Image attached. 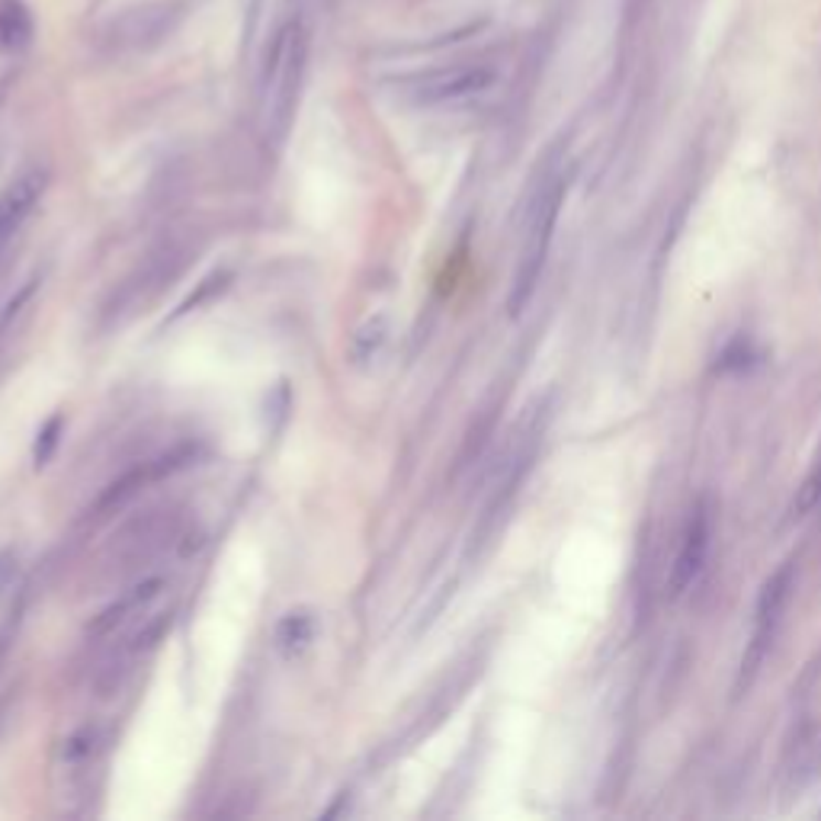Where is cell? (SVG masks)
<instances>
[{
    "mask_svg": "<svg viewBox=\"0 0 821 821\" xmlns=\"http://www.w3.org/2000/svg\"><path fill=\"white\" fill-rule=\"evenodd\" d=\"M305 68H309V30L299 17H289L270 39L257 80L260 126H263V139L270 144H283L292 129L305 84Z\"/></svg>",
    "mask_w": 821,
    "mask_h": 821,
    "instance_id": "obj_1",
    "label": "cell"
},
{
    "mask_svg": "<svg viewBox=\"0 0 821 821\" xmlns=\"http://www.w3.org/2000/svg\"><path fill=\"white\" fill-rule=\"evenodd\" d=\"M565 190H569L565 177H562V174H552V177H545L539 183L533 203H530L527 231H523V248H520V260H517L514 283H510V295H507V312H510L514 318L530 305V299L536 295L539 277H542L545 260H549L552 238H555V225H559V215H562Z\"/></svg>",
    "mask_w": 821,
    "mask_h": 821,
    "instance_id": "obj_2",
    "label": "cell"
},
{
    "mask_svg": "<svg viewBox=\"0 0 821 821\" xmlns=\"http://www.w3.org/2000/svg\"><path fill=\"white\" fill-rule=\"evenodd\" d=\"M792 591H796V565L792 562L780 565L764 581V587L757 594V604H754L748 645H745V655H742V665H738V674H735V696L748 693L750 683L757 680L760 668H764V661L770 658L774 645L780 639V629H784Z\"/></svg>",
    "mask_w": 821,
    "mask_h": 821,
    "instance_id": "obj_3",
    "label": "cell"
},
{
    "mask_svg": "<svg viewBox=\"0 0 821 821\" xmlns=\"http://www.w3.org/2000/svg\"><path fill=\"white\" fill-rule=\"evenodd\" d=\"M713 530V504H710V498H700L690 507V517H687L683 533H680L678 555H674V565H671V574H668V594L671 597H683L700 581V574L706 569V562H710Z\"/></svg>",
    "mask_w": 821,
    "mask_h": 821,
    "instance_id": "obj_4",
    "label": "cell"
},
{
    "mask_svg": "<svg viewBox=\"0 0 821 821\" xmlns=\"http://www.w3.org/2000/svg\"><path fill=\"white\" fill-rule=\"evenodd\" d=\"M495 84V72L485 65H456V68H440V72L421 74L411 84V100L421 107H450L463 104L478 94H485Z\"/></svg>",
    "mask_w": 821,
    "mask_h": 821,
    "instance_id": "obj_5",
    "label": "cell"
},
{
    "mask_svg": "<svg viewBox=\"0 0 821 821\" xmlns=\"http://www.w3.org/2000/svg\"><path fill=\"white\" fill-rule=\"evenodd\" d=\"M45 186H48L45 168H26L23 174H17L3 186V193H0V250L20 235V228L30 222V215L36 213V206L45 196Z\"/></svg>",
    "mask_w": 821,
    "mask_h": 821,
    "instance_id": "obj_6",
    "label": "cell"
},
{
    "mask_svg": "<svg viewBox=\"0 0 821 821\" xmlns=\"http://www.w3.org/2000/svg\"><path fill=\"white\" fill-rule=\"evenodd\" d=\"M168 587V581L164 577H144L139 584H132L129 591H122L112 604H109L94 623H90V636L94 639H107L112 636L116 629H122V626H129L136 616H142L144 609L151 607L158 597H161V591Z\"/></svg>",
    "mask_w": 821,
    "mask_h": 821,
    "instance_id": "obj_7",
    "label": "cell"
},
{
    "mask_svg": "<svg viewBox=\"0 0 821 821\" xmlns=\"http://www.w3.org/2000/svg\"><path fill=\"white\" fill-rule=\"evenodd\" d=\"M315 633H318V623H315L312 609H289L273 629V648L280 651L283 661H295L312 648Z\"/></svg>",
    "mask_w": 821,
    "mask_h": 821,
    "instance_id": "obj_8",
    "label": "cell"
},
{
    "mask_svg": "<svg viewBox=\"0 0 821 821\" xmlns=\"http://www.w3.org/2000/svg\"><path fill=\"white\" fill-rule=\"evenodd\" d=\"M33 36V20L17 0L0 3V48H23Z\"/></svg>",
    "mask_w": 821,
    "mask_h": 821,
    "instance_id": "obj_9",
    "label": "cell"
},
{
    "mask_svg": "<svg viewBox=\"0 0 821 821\" xmlns=\"http://www.w3.org/2000/svg\"><path fill=\"white\" fill-rule=\"evenodd\" d=\"M100 748H104V728L100 725H80L77 732H72L65 738L62 760L68 767H84V764H90L100 754Z\"/></svg>",
    "mask_w": 821,
    "mask_h": 821,
    "instance_id": "obj_10",
    "label": "cell"
},
{
    "mask_svg": "<svg viewBox=\"0 0 821 821\" xmlns=\"http://www.w3.org/2000/svg\"><path fill=\"white\" fill-rule=\"evenodd\" d=\"M386 337H389V322H386L382 315L369 318V322L363 324L357 334H354V341H350V357H354V363H366V359L376 357L379 347L386 344Z\"/></svg>",
    "mask_w": 821,
    "mask_h": 821,
    "instance_id": "obj_11",
    "label": "cell"
},
{
    "mask_svg": "<svg viewBox=\"0 0 821 821\" xmlns=\"http://www.w3.org/2000/svg\"><path fill=\"white\" fill-rule=\"evenodd\" d=\"M228 283H231V273H228V270H215V273H209V277L196 287L193 295H186V299L180 302V309L174 312V318L186 315V312H193V309H199L203 302H209V299H215V295H222V292L228 289Z\"/></svg>",
    "mask_w": 821,
    "mask_h": 821,
    "instance_id": "obj_12",
    "label": "cell"
},
{
    "mask_svg": "<svg viewBox=\"0 0 821 821\" xmlns=\"http://www.w3.org/2000/svg\"><path fill=\"white\" fill-rule=\"evenodd\" d=\"M815 507H821V456L819 463L812 465V472L806 475L802 488L796 491L792 507H789V517H809Z\"/></svg>",
    "mask_w": 821,
    "mask_h": 821,
    "instance_id": "obj_13",
    "label": "cell"
},
{
    "mask_svg": "<svg viewBox=\"0 0 821 821\" xmlns=\"http://www.w3.org/2000/svg\"><path fill=\"white\" fill-rule=\"evenodd\" d=\"M62 428H65V418L62 414H52L45 421V428L36 433V446H33V463H36V468L48 465V460L55 456L58 440H62Z\"/></svg>",
    "mask_w": 821,
    "mask_h": 821,
    "instance_id": "obj_14",
    "label": "cell"
}]
</instances>
